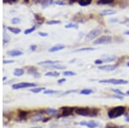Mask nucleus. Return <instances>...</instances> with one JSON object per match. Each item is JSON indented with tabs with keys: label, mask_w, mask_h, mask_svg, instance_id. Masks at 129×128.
I'll return each instance as SVG.
<instances>
[{
	"label": "nucleus",
	"mask_w": 129,
	"mask_h": 128,
	"mask_svg": "<svg viewBox=\"0 0 129 128\" xmlns=\"http://www.w3.org/2000/svg\"><path fill=\"white\" fill-rule=\"evenodd\" d=\"M103 63V61L101 59H96V60L95 61V65H102Z\"/></svg>",
	"instance_id": "e433bc0d"
},
{
	"label": "nucleus",
	"mask_w": 129,
	"mask_h": 128,
	"mask_svg": "<svg viewBox=\"0 0 129 128\" xmlns=\"http://www.w3.org/2000/svg\"><path fill=\"white\" fill-rule=\"evenodd\" d=\"M38 34L40 36H41V37H47V35H48V34H47V33H43V32H39Z\"/></svg>",
	"instance_id": "4c0bfd02"
},
{
	"label": "nucleus",
	"mask_w": 129,
	"mask_h": 128,
	"mask_svg": "<svg viewBox=\"0 0 129 128\" xmlns=\"http://www.w3.org/2000/svg\"><path fill=\"white\" fill-rule=\"evenodd\" d=\"M124 24H126V26H127V27H129V20H126V22H124Z\"/></svg>",
	"instance_id": "37998d69"
},
{
	"label": "nucleus",
	"mask_w": 129,
	"mask_h": 128,
	"mask_svg": "<svg viewBox=\"0 0 129 128\" xmlns=\"http://www.w3.org/2000/svg\"><path fill=\"white\" fill-rule=\"evenodd\" d=\"M75 112L77 114L82 115V116H89L94 117L98 114L99 110L96 108H75Z\"/></svg>",
	"instance_id": "f257e3e1"
},
{
	"label": "nucleus",
	"mask_w": 129,
	"mask_h": 128,
	"mask_svg": "<svg viewBox=\"0 0 129 128\" xmlns=\"http://www.w3.org/2000/svg\"><path fill=\"white\" fill-rule=\"evenodd\" d=\"M46 68H53V69H59V70H63L66 69V66L63 65H57V64H54V65H45Z\"/></svg>",
	"instance_id": "4468645a"
},
{
	"label": "nucleus",
	"mask_w": 129,
	"mask_h": 128,
	"mask_svg": "<svg viewBox=\"0 0 129 128\" xmlns=\"http://www.w3.org/2000/svg\"><path fill=\"white\" fill-rule=\"evenodd\" d=\"M64 75L66 77H72V76H76V72L74 71H64Z\"/></svg>",
	"instance_id": "c85d7f7f"
},
{
	"label": "nucleus",
	"mask_w": 129,
	"mask_h": 128,
	"mask_svg": "<svg viewBox=\"0 0 129 128\" xmlns=\"http://www.w3.org/2000/svg\"><path fill=\"white\" fill-rule=\"evenodd\" d=\"M66 82V78H62V79H59V81H58L59 83H62V82Z\"/></svg>",
	"instance_id": "a19ab883"
},
{
	"label": "nucleus",
	"mask_w": 129,
	"mask_h": 128,
	"mask_svg": "<svg viewBox=\"0 0 129 128\" xmlns=\"http://www.w3.org/2000/svg\"><path fill=\"white\" fill-rule=\"evenodd\" d=\"M125 34H127V35H129V31H126V32L124 33Z\"/></svg>",
	"instance_id": "49530a36"
},
{
	"label": "nucleus",
	"mask_w": 129,
	"mask_h": 128,
	"mask_svg": "<svg viewBox=\"0 0 129 128\" xmlns=\"http://www.w3.org/2000/svg\"><path fill=\"white\" fill-rule=\"evenodd\" d=\"M80 125H83V126H87L89 128H95L99 125L98 122L96 121H94V120H89V121H85V120H83L81 121L79 123Z\"/></svg>",
	"instance_id": "0eeeda50"
},
{
	"label": "nucleus",
	"mask_w": 129,
	"mask_h": 128,
	"mask_svg": "<svg viewBox=\"0 0 129 128\" xmlns=\"http://www.w3.org/2000/svg\"><path fill=\"white\" fill-rule=\"evenodd\" d=\"M126 65H127V66H128V67H129V61H128V62H127V64H126Z\"/></svg>",
	"instance_id": "8fccbe9b"
},
{
	"label": "nucleus",
	"mask_w": 129,
	"mask_h": 128,
	"mask_svg": "<svg viewBox=\"0 0 129 128\" xmlns=\"http://www.w3.org/2000/svg\"><path fill=\"white\" fill-rule=\"evenodd\" d=\"M28 74H33V75H35V76H37V75L39 76V73L37 74V70L35 69V67H30L29 69L28 70Z\"/></svg>",
	"instance_id": "b1692460"
},
{
	"label": "nucleus",
	"mask_w": 129,
	"mask_h": 128,
	"mask_svg": "<svg viewBox=\"0 0 129 128\" xmlns=\"http://www.w3.org/2000/svg\"><path fill=\"white\" fill-rule=\"evenodd\" d=\"M30 128H42L41 126H35V127H30Z\"/></svg>",
	"instance_id": "de8ad7c7"
},
{
	"label": "nucleus",
	"mask_w": 129,
	"mask_h": 128,
	"mask_svg": "<svg viewBox=\"0 0 129 128\" xmlns=\"http://www.w3.org/2000/svg\"><path fill=\"white\" fill-rule=\"evenodd\" d=\"M114 0H97V5H110Z\"/></svg>",
	"instance_id": "a211bd4d"
},
{
	"label": "nucleus",
	"mask_w": 129,
	"mask_h": 128,
	"mask_svg": "<svg viewBox=\"0 0 129 128\" xmlns=\"http://www.w3.org/2000/svg\"><path fill=\"white\" fill-rule=\"evenodd\" d=\"M126 95H127V96H129V91L126 92Z\"/></svg>",
	"instance_id": "09e8293b"
},
{
	"label": "nucleus",
	"mask_w": 129,
	"mask_h": 128,
	"mask_svg": "<svg viewBox=\"0 0 129 128\" xmlns=\"http://www.w3.org/2000/svg\"><path fill=\"white\" fill-rule=\"evenodd\" d=\"M128 112H129V110H128Z\"/></svg>",
	"instance_id": "3c124183"
},
{
	"label": "nucleus",
	"mask_w": 129,
	"mask_h": 128,
	"mask_svg": "<svg viewBox=\"0 0 129 128\" xmlns=\"http://www.w3.org/2000/svg\"><path fill=\"white\" fill-rule=\"evenodd\" d=\"M116 13V10H104L100 13L101 16H111Z\"/></svg>",
	"instance_id": "ddd939ff"
},
{
	"label": "nucleus",
	"mask_w": 129,
	"mask_h": 128,
	"mask_svg": "<svg viewBox=\"0 0 129 128\" xmlns=\"http://www.w3.org/2000/svg\"><path fill=\"white\" fill-rule=\"evenodd\" d=\"M16 1H17V0H5V2H16Z\"/></svg>",
	"instance_id": "c03bdc74"
},
{
	"label": "nucleus",
	"mask_w": 129,
	"mask_h": 128,
	"mask_svg": "<svg viewBox=\"0 0 129 128\" xmlns=\"http://www.w3.org/2000/svg\"><path fill=\"white\" fill-rule=\"evenodd\" d=\"M27 112H25V111H22V110H19V112H18V117L21 119H24L25 117H26L27 115Z\"/></svg>",
	"instance_id": "393cba45"
},
{
	"label": "nucleus",
	"mask_w": 129,
	"mask_h": 128,
	"mask_svg": "<svg viewBox=\"0 0 129 128\" xmlns=\"http://www.w3.org/2000/svg\"><path fill=\"white\" fill-rule=\"evenodd\" d=\"M125 120L127 121V122H129V116H126V118H125Z\"/></svg>",
	"instance_id": "a18cd8bd"
},
{
	"label": "nucleus",
	"mask_w": 129,
	"mask_h": 128,
	"mask_svg": "<svg viewBox=\"0 0 129 128\" xmlns=\"http://www.w3.org/2000/svg\"><path fill=\"white\" fill-rule=\"evenodd\" d=\"M93 93L92 90H89V89H84V90H82L80 91L81 95H90Z\"/></svg>",
	"instance_id": "4be33fe9"
},
{
	"label": "nucleus",
	"mask_w": 129,
	"mask_h": 128,
	"mask_svg": "<svg viewBox=\"0 0 129 128\" xmlns=\"http://www.w3.org/2000/svg\"><path fill=\"white\" fill-rule=\"evenodd\" d=\"M112 42V37L109 35H103L101 36L99 38H97L96 40L94 41L95 45H106V44H110Z\"/></svg>",
	"instance_id": "20e7f679"
},
{
	"label": "nucleus",
	"mask_w": 129,
	"mask_h": 128,
	"mask_svg": "<svg viewBox=\"0 0 129 128\" xmlns=\"http://www.w3.org/2000/svg\"><path fill=\"white\" fill-rule=\"evenodd\" d=\"M59 111L57 110V109H47V111H46V113H49V114H52V115H54L56 113H58Z\"/></svg>",
	"instance_id": "cd10ccee"
},
{
	"label": "nucleus",
	"mask_w": 129,
	"mask_h": 128,
	"mask_svg": "<svg viewBox=\"0 0 129 128\" xmlns=\"http://www.w3.org/2000/svg\"><path fill=\"white\" fill-rule=\"evenodd\" d=\"M47 23L48 24V25H53V24H59L60 22L57 20H52V21H48Z\"/></svg>",
	"instance_id": "c756f323"
},
{
	"label": "nucleus",
	"mask_w": 129,
	"mask_h": 128,
	"mask_svg": "<svg viewBox=\"0 0 129 128\" xmlns=\"http://www.w3.org/2000/svg\"><path fill=\"white\" fill-rule=\"evenodd\" d=\"M30 49L32 51H35V49H36V46H35V45H32V46L30 47Z\"/></svg>",
	"instance_id": "ea45409f"
},
{
	"label": "nucleus",
	"mask_w": 129,
	"mask_h": 128,
	"mask_svg": "<svg viewBox=\"0 0 129 128\" xmlns=\"http://www.w3.org/2000/svg\"><path fill=\"white\" fill-rule=\"evenodd\" d=\"M55 4H57V5H64L63 2H60V1H56Z\"/></svg>",
	"instance_id": "79ce46f5"
},
{
	"label": "nucleus",
	"mask_w": 129,
	"mask_h": 128,
	"mask_svg": "<svg viewBox=\"0 0 129 128\" xmlns=\"http://www.w3.org/2000/svg\"><path fill=\"white\" fill-rule=\"evenodd\" d=\"M44 90H46L45 88H35V89H31L30 91L33 93H40L41 91H43Z\"/></svg>",
	"instance_id": "a878e982"
},
{
	"label": "nucleus",
	"mask_w": 129,
	"mask_h": 128,
	"mask_svg": "<svg viewBox=\"0 0 129 128\" xmlns=\"http://www.w3.org/2000/svg\"><path fill=\"white\" fill-rule=\"evenodd\" d=\"M13 60H4L3 63L4 64H10V63H13Z\"/></svg>",
	"instance_id": "58836bf2"
},
{
	"label": "nucleus",
	"mask_w": 129,
	"mask_h": 128,
	"mask_svg": "<svg viewBox=\"0 0 129 128\" xmlns=\"http://www.w3.org/2000/svg\"><path fill=\"white\" fill-rule=\"evenodd\" d=\"M13 74L16 77H21V76H22L24 74V70L21 69V68H18V69H16L15 71H14Z\"/></svg>",
	"instance_id": "2eb2a0df"
},
{
	"label": "nucleus",
	"mask_w": 129,
	"mask_h": 128,
	"mask_svg": "<svg viewBox=\"0 0 129 128\" xmlns=\"http://www.w3.org/2000/svg\"><path fill=\"white\" fill-rule=\"evenodd\" d=\"M4 36H5V39H4V41H5V42H8V40H10V37L7 35V34H4Z\"/></svg>",
	"instance_id": "c9c22d12"
},
{
	"label": "nucleus",
	"mask_w": 129,
	"mask_h": 128,
	"mask_svg": "<svg viewBox=\"0 0 129 128\" xmlns=\"http://www.w3.org/2000/svg\"><path fill=\"white\" fill-rule=\"evenodd\" d=\"M11 23H13V24H18V23H20V19H19V18H17V17L12 18V19H11Z\"/></svg>",
	"instance_id": "72a5a7b5"
},
{
	"label": "nucleus",
	"mask_w": 129,
	"mask_h": 128,
	"mask_svg": "<svg viewBox=\"0 0 129 128\" xmlns=\"http://www.w3.org/2000/svg\"><path fill=\"white\" fill-rule=\"evenodd\" d=\"M46 77H59V73L57 71H49L45 74Z\"/></svg>",
	"instance_id": "6ab92c4d"
},
{
	"label": "nucleus",
	"mask_w": 129,
	"mask_h": 128,
	"mask_svg": "<svg viewBox=\"0 0 129 128\" xmlns=\"http://www.w3.org/2000/svg\"><path fill=\"white\" fill-rule=\"evenodd\" d=\"M35 30V27H33V28H28V29H26V30H25V31H24V34H29L30 33L34 32Z\"/></svg>",
	"instance_id": "7c9ffc66"
},
{
	"label": "nucleus",
	"mask_w": 129,
	"mask_h": 128,
	"mask_svg": "<svg viewBox=\"0 0 129 128\" xmlns=\"http://www.w3.org/2000/svg\"><path fill=\"white\" fill-rule=\"evenodd\" d=\"M126 111V108L123 106H118L115 108H113L109 109V111L108 112V116L110 119H115L120 117V115H122Z\"/></svg>",
	"instance_id": "f03ea898"
},
{
	"label": "nucleus",
	"mask_w": 129,
	"mask_h": 128,
	"mask_svg": "<svg viewBox=\"0 0 129 128\" xmlns=\"http://www.w3.org/2000/svg\"><path fill=\"white\" fill-rule=\"evenodd\" d=\"M58 91H55V90H44V94L45 95H49V94H57Z\"/></svg>",
	"instance_id": "473e14b6"
},
{
	"label": "nucleus",
	"mask_w": 129,
	"mask_h": 128,
	"mask_svg": "<svg viewBox=\"0 0 129 128\" xmlns=\"http://www.w3.org/2000/svg\"><path fill=\"white\" fill-rule=\"evenodd\" d=\"M95 48H91V47H84V48H80V49H77L74 52L78 53V52H87V51H94Z\"/></svg>",
	"instance_id": "5701e85b"
},
{
	"label": "nucleus",
	"mask_w": 129,
	"mask_h": 128,
	"mask_svg": "<svg viewBox=\"0 0 129 128\" xmlns=\"http://www.w3.org/2000/svg\"><path fill=\"white\" fill-rule=\"evenodd\" d=\"M112 91H114V92H115L116 94H118V95H120V96H125V94L122 91H120V90H119L118 89H112Z\"/></svg>",
	"instance_id": "2f4dec72"
},
{
	"label": "nucleus",
	"mask_w": 129,
	"mask_h": 128,
	"mask_svg": "<svg viewBox=\"0 0 129 128\" xmlns=\"http://www.w3.org/2000/svg\"><path fill=\"white\" fill-rule=\"evenodd\" d=\"M7 53L9 54V56H11V57H16V56H21V55H22V52H21L19 50H11V51L8 52Z\"/></svg>",
	"instance_id": "f8f14e48"
},
{
	"label": "nucleus",
	"mask_w": 129,
	"mask_h": 128,
	"mask_svg": "<svg viewBox=\"0 0 129 128\" xmlns=\"http://www.w3.org/2000/svg\"><path fill=\"white\" fill-rule=\"evenodd\" d=\"M116 56H114V55H103L101 58V59L103 62H112L116 60Z\"/></svg>",
	"instance_id": "9b49d317"
},
{
	"label": "nucleus",
	"mask_w": 129,
	"mask_h": 128,
	"mask_svg": "<svg viewBox=\"0 0 129 128\" xmlns=\"http://www.w3.org/2000/svg\"><path fill=\"white\" fill-rule=\"evenodd\" d=\"M53 0H42V2H41V5H42L43 8L47 7V6L53 5Z\"/></svg>",
	"instance_id": "f3484780"
},
{
	"label": "nucleus",
	"mask_w": 129,
	"mask_h": 128,
	"mask_svg": "<svg viewBox=\"0 0 129 128\" xmlns=\"http://www.w3.org/2000/svg\"><path fill=\"white\" fill-rule=\"evenodd\" d=\"M74 108H71V107H64V108H61L62 110V116L63 117H67L69 115L72 114L74 111Z\"/></svg>",
	"instance_id": "6e6552de"
},
{
	"label": "nucleus",
	"mask_w": 129,
	"mask_h": 128,
	"mask_svg": "<svg viewBox=\"0 0 129 128\" xmlns=\"http://www.w3.org/2000/svg\"><path fill=\"white\" fill-rule=\"evenodd\" d=\"M8 30L10 31L11 33H13V34H19V33L21 32V30L19 29V28H12V27H9V28H7Z\"/></svg>",
	"instance_id": "412c9836"
},
{
	"label": "nucleus",
	"mask_w": 129,
	"mask_h": 128,
	"mask_svg": "<svg viewBox=\"0 0 129 128\" xmlns=\"http://www.w3.org/2000/svg\"><path fill=\"white\" fill-rule=\"evenodd\" d=\"M101 83H110V84H116V85H120V84H126L127 81L123 79H115V78H111V79H104V80H100Z\"/></svg>",
	"instance_id": "39448f33"
},
{
	"label": "nucleus",
	"mask_w": 129,
	"mask_h": 128,
	"mask_svg": "<svg viewBox=\"0 0 129 128\" xmlns=\"http://www.w3.org/2000/svg\"><path fill=\"white\" fill-rule=\"evenodd\" d=\"M117 68L116 65H100L98 69L102 71H113Z\"/></svg>",
	"instance_id": "1a4fd4ad"
},
{
	"label": "nucleus",
	"mask_w": 129,
	"mask_h": 128,
	"mask_svg": "<svg viewBox=\"0 0 129 128\" xmlns=\"http://www.w3.org/2000/svg\"><path fill=\"white\" fill-rule=\"evenodd\" d=\"M66 28H78V25L77 23H72V22H71V23L66 25Z\"/></svg>",
	"instance_id": "bb28decb"
},
{
	"label": "nucleus",
	"mask_w": 129,
	"mask_h": 128,
	"mask_svg": "<svg viewBox=\"0 0 129 128\" xmlns=\"http://www.w3.org/2000/svg\"><path fill=\"white\" fill-rule=\"evenodd\" d=\"M35 84L31 83V82H18V83L13 84V85H12V89H13V90H20V89L31 88V87H35Z\"/></svg>",
	"instance_id": "423d86ee"
},
{
	"label": "nucleus",
	"mask_w": 129,
	"mask_h": 128,
	"mask_svg": "<svg viewBox=\"0 0 129 128\" xmlns=\"http://www.w3.org/2000/svg\"><path fill=\"white\" fill-rule=\"evenodd\" d=\"M106 128H120V127L117 126V125H114V124H112V123H109V124H108V125H106Z\"/></svg>",
	"instance_id": "f704fd0d"
},
{
	"label": "nucleus",
	"mask_w": 129,
	"mask_h": 128,
	"mask_svg": "<svg viewBox=\"0 0 129 128\" xmlns=\"http://www.w3.org/2000/svg\"><path fill=\"white\" fill-rule=\"evenodd\" d=\"M59 61H52V60H47V61H41L39 63L40 65H54V64H58Z\"/></svg>",
	"instance_id": "dca6fc26"
},
{
	"label": "nucleus",
	"mask_w": 129,
	"mask_h": 128,
	"mask_svg": "<svg viewBox=\"0 0 129 128\" xmlns=\"http://www.w3.org/2000/svg\"><path fill=\"white\" fill-rule=\"evenodd\" d=\"M66 47V46L63 44H57L55 46L52 47L51 48L49 49V52L50 53H55V52H58V51H61Z\"/></svg>",
	"instance_id": "9d476101"
},
{
	"label": "nucleus",
	"mask_w": 129,
	"mask_h": 128,
	"mask_svg": "<svg viewBox=\"0 0 129 128\" xmlns=\"http://www.w3.org/2000/svg\"><path fill=\"white\" fill-rule=\"evenodd\" d=\"M78 4L81 6H86L91 4V0H78Z\"/></svg>",
	"instance_id": "aec40b11"
},
{
	"label": "nucleus",
	"mask_w": 129,
	"mask_h": 128,
	"mask_svg": "<svg viewBox=\"0 0 129 128\" xmlns=\"http://www.w3.org/2000/svg\"><path fill=\"white\" fill-rule=\"evenodd\" d=\"M102 32H103V28H100V27L95 28L94 29L89 31L88 34H86V36H85V39L87 40H92L96 38V37H98L102 34Z\"/></svg>",
	"instance_id": "7ed1b4c3"
}]
</instances>
